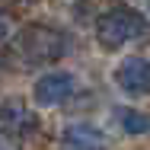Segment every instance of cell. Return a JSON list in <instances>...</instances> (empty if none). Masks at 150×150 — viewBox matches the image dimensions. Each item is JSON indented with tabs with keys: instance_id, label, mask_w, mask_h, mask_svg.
<instances>
[{
	"instance_id": "8",
	"label": "cell",
	"mask_w": 150,
	"mask_h": 150,
	"mask_svg": "<svg viewBox=\"0 0 150 150\" xmlns=\"http://www.w3.org/2000/svg\"><path fill=\"white\" fill-rule=\"evenodd\" d=\"M10 32H13V19H10V13H6V10H0V42H6V38H10Z\"/></svg>"
},
{
	"instance_id": "4",
	"label": "cell",
	"mask_w": 150,
	"mask_h": 150,
	"mask_svg": "<svg viewBox=\"0 0 150 150\" xmlns=\"http://www.w3.org/2000/svg\"><path fill=\"white\" fill-rule=\"evenodd\" d=\"M115 83L131 96H144L150 93V61L147 58H128L115 70Z\"/></svg>"
},
{
	"instance_id": "2",
	"label": "cell",
	"mask_w": 150,
	"mask_h": 150,
	"mask_svg": "<svg viewBox=\"0 0 150 150\" xmlns=\"http://www.w3.org/2000/svg\"><path fill=\"white\" fill-rule=\"evenodd\" d=\"M144 32V19L125 6H115V10H105L96 23V38H99V48L105 51H118L121 45L134 35Z\"/></svg>"
},
{
	"instance_id": "1",
	"label": "cell",
	"mask_w": 150,
	"mask_h": 150,
	"mask_svg": "<svg viewBox=\"0 0 150 150\" xmlns=\"http://www.w3.org/2000/svg\"><path fill=\"white\" fill-rule=\"evenodd\" d=\"M13 48L26 64H54V61L64 58L67 42H64L61 32L48 29V26H26L16 35Z\"/></svg>"
},
{
	"instance_id": "5",
	"label": "cell",
	"mask_w": 150,
	"mask_h": 150,
	"mask_svg": "<svg viewBox=\"0 0 150 150\" xmlns=\"http://www.w3.org/2000/svg\"><path fill=\"white\" fill-rule=\"evenodd\" d=\"M109 137L93 125H70L61 134V150H105Z\"/></svg>"
},
{
	"instance_id": "3",
	"label": "cell",
	"mask_w": 150,
	"mask_h": 150,
	"mask_svg": "<svg viewBox=\"0 0 150 150\" xmlns=\"http://www.w3.org/2000/svg\"><path fill=\"white\" fill-rule=\"evenodd\" d=\"M74 90H77V80H74L70 74H64V70H54V74H45V77L35 80L32 99H35L38 105H45V109H54L61 102H67V99L74 96Z\"/></svg>"
},
{
	"instance_id": "7",
	"label": "cell",
	"mask_w": 150,
	"mask_h": 150,
	"mask_svg": "<svg viewBox=\"0 0 150 150\" xmlns=\"http://www.w3.org/2000/svg\"><path fill=\"white\" fill-rule=\"evenodd\" d=\"M118 121L128 134H150V115L137 109H118Z\"/></svg>"
},
{
	"instance_id": "9",
	"label": "cell",
	"mask_w": 150,
	"mask_h": 150,
	"mask_svg": "<svg viewBox=\"0 0 150 150\" xmlns=\"http://www.w3.org/2000/svg\"><path fill=\"white\" fill-rule=\"evenodd\" d=\"M0 150H19V144H16L10 134H3V131H0Z\"/></svg>"
},
{
	"instance_id": "6",
	"label": "cell",
	"mask_w": 150,
	"mask_h": 150,
	"mask_svg": "<svg viewBox=\"0 0 150 150\" xmlns=\"http://www.w3.org/2000/svg\"><path fill=\"white\" fill-rule=\"evenodd\" d=\"M0 121H3V128H10V131H29L32 125H35V115H32L19 99H6V102L0 105Z\"/></svg>"
},
{
	"instance_id": "10",
	"label": "cell",
	"mask_w": 150,
	"mask_h": 150,
	"mask_svg": "<svg viewBox=\"0 0 150 150\" xmlns=\"http://www.w3.org/2000/svg\"><path fill=\"white\" fill-rule=\"evenodd\" d=\"M16 6H32V3H38V0H13Z\"/></svg>"
}]
</instances>
